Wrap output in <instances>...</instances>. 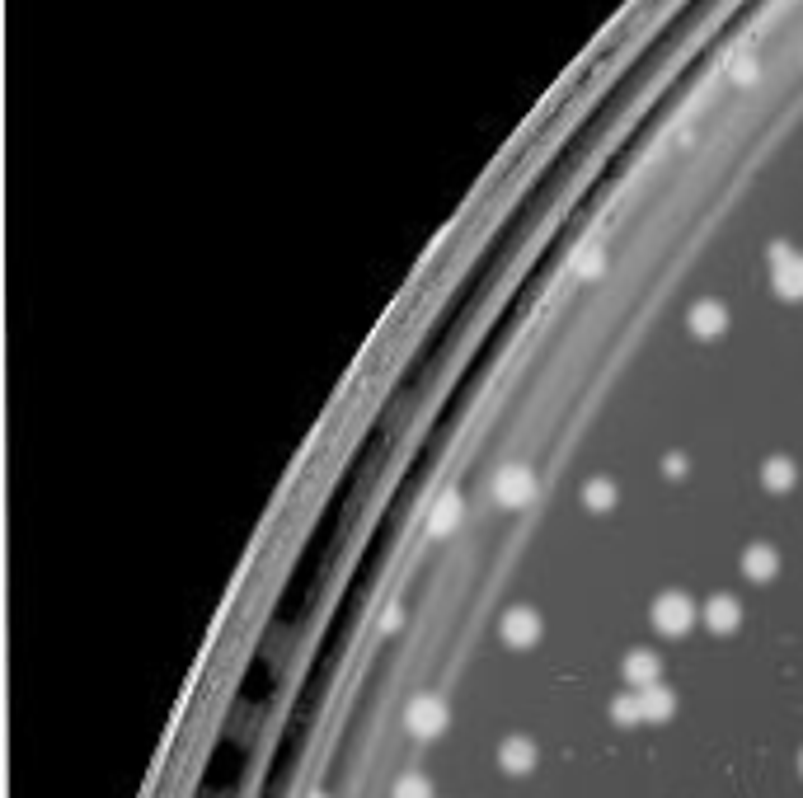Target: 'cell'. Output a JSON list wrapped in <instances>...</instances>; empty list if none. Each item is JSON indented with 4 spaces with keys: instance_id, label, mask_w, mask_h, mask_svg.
<instances>
[{
    "instance_id": "obj_1",
    "label": "cell",
    "mask_w": 803,
    "mask_h": 798,
    "mask_svg": "<svg viewBox=\"0 0 803 798\" xmlns=\"http://www.w3.org/2000/svg\"><path fill=\"white\" fill-rule=\"evenodd\" d=\"M771 282H775V296L803 301V254H794L789 245H775L771 249Z\"/></svg>"
},
{
    "instance_id": "obj_2",
    "label": "cell",
    "mask_w": 803,
    "mask_h": 798,
    "mask_svg": "<svg viewBox=\"0 0 803 798\" xmlns=\"http://www.w3.org/2000/svg\"><path fill=\"white\" fill-rule=\"evenodd\" d=\"M695 620V606L681 592H667V597H658V606H653V625L663 634H686Z\"/></svg>"
},
{
    "instance_id": "obj_3",
    "label": "cell",
    "mask_w": 803,
    "mask_h": 798,
    "mask_svg": "<svg viewBox=\"0 0 803 798\" xmlns=\"http://www.w3.org/2000/svg\"><path fill=\"white\" fill-rule=\"evenodd\" d=\"M442 728H447V705H442L437 695H418L414 705H409V733L437 737Z\"/></svg>"
},
{
    "instance_id": "obj_4",
    "label": "cell",
    "mask_w": 803,
    "mask_h": 798,
    "mask_svg": "<svg viewBox=\"0 0 803 798\" xmlns=\"http://www.w3.org/2000/svg\"><path fill=\"white\" fill-rule=\"evenodd\" d=\"M503 639H508L512 648L541 644V615L531 611V606H512L508 620H503Z\"/></svg>"
},
{
    "instance_id": "obj_5",
    "label": "cell",
    "mask_w": 803,
    "mask_h": 798,
    "mask_svg": "<svg viewBox=\"0 0 803 798\" xmlns=\"http://www.w3.org/2000/svg\"><path fill=\"white\" fill-rule=\"evenodd\" d=\"M494 493H498V503H508V507H522L531 493H536V475L526 470V465H508L503 475L494 479Z\"/></svg>"
},
{
    "instance_id": "obj_6",
    "label": "cell",
    "mask_w": 803,
    "mask_h": 798,
    "mask_svg": "<svg viewBox=\"0 0 803 798\" xmlns=\"http://www.w3.org/2000/svg\"><path fill=\"white\" fill-rule=\"evenodd\" d=\"M658 672H663V662H658V653H649V648H639V653H630V658H625V676H630L634 691H649V686H658Z\"/></svg>"
},
{
    "instance_id": "obj_7",
    "label": "cell",
    "mask_w": 803,
    "mask_h": 798,
    "mask_svg": "<svg viewBox=\"0 0 803 798\" xmlns=\"http://www.w3.org/2000/svg\"><path fill=\"white\" fill-rule=\"evenodd\" d=\"M691 329L700 338H719L728 329V310L719 301H700V306H691Z\"/></svg>"
},
{
    "instance_id": "obj_8",
    "label": "cell",
    "mask_w": 803,
    "mask_h": 798,
    "mask_svg": "<svg viewBox=\"0 0 803 798\" xmlns=\"http://www.w3.org/2000/svg\"><path fill=\"white\" fill-rule=\"evenodd\" d=\"M738 620H742V606H738L733 597H714L710 606H705V625H710L714 634L738 630Z\"/></svg>"
},
{
    "instance_id": "obj_9",
    "label": "cell",
    "mask_w": 803,
    "mask_h": 798,
    "mask_svg": "<svg viewBox=\"0 0 803 798\" xmlns=\"http://www.w3.org/2000/svg\"><path fill=\"white\" fill-rule=\"evenodd\" d=\"M742 568H747V578L766 583V578H775V568H780V554H775L771 545H752V550L742 554Z\"/></svg>"
},
{
    "instance_id": "obj_10",
    "label": "cell",
    "mask_w": 803,
    "mask_h": 798,
    "mask_svg": "<svg viewBox=\"0 0 803 798\" xmlns=\"http://www.w3.org/2000/svg\"><path fill=\"white\" fill-rule=\"evenodd\" d=\"M498 756H503V770H512V775H522V770L536 766V747H531L526 737H508Z\"/></svg>"
},
{
    "instance_id": "obj_11",
    "label": "cell",
    "mask_w": 803,
    "mask_h": 798,
    "mask_svg": "<svg viewBox=\"0 0 803 798\" xmlns=\"http://www.w3.org/2000/svg\"><path fill=\"white\" fill-rule=\"evenodd\" d=\"M639 695V709H644V719L649 723H663L672 709H677V700L663 691V686H649V691H634Z\"/></svg>"
},
{
    "instance_id": "obj_12",
    "label": "cell",
    "mask_w": 803,
    "mask_h": 798,
    "mask_svg": "<svg viewBox=\"0 0 803 798\" xmlns=\"http://www.w3.org/2000/svg\"><path fill=\"white\" fill-rule=\"evenodd\" d=\"M789 484H794V465H789L785 456H775V461L766 465V489H771V493H785Z\"/></svg>"
},
{
    "instance_id": "obj_13",
    "label": "cell",
    "mask_w": 803,
    "mask_h": 798,
    "mask_svg": "<svg viewBox=\"0 0 803 798\" xmlns=\"http://www.w3.org/2000/svg\"><path fill=\"white\" fill-rule=\"evenodd\" d=\"M456 517H461V498H442V507H437V517H433V531L442 536L447 526H456Z\"/></svg>"
},
{
    "instance_id": "obj_14",
    "label": "cell",
    "mask_w": 803,
    "mask_h": 798,
    "mask_svg": "<svg viewBox=\"0 0 803 798\" xmlns=\"http://www.w3.org/2000/svg\"><path fill=\"white\" fill-rule=\"evenodd\" d=\"M395 798H433V789H428L423 775H404L400 789H395Z\"/></svg>"
},
{
    "instance_id": "obj_15",
    "label": "cell",
    "mask_w": 803,
    "mask_h": 798,
    "mask_svg": "<svg viewBox=\"0 0 803 798\" xmlns=\"http://www.w3.org/2000/svg\"><path fill=\"white\" fill-rule=\"evenodd\" d=\"M611 714H616L620 723H639V719H644V709H639V695H625V700H616V705H611Z\"/></svg>"
},
{
    "instance_id": "obj_16",
    "label": "cell",
    "mask_w": 803,
    "mask_h": 798,
    "mask_svg": "<svg viewBox=\"0 0 803 798\" xmlns=\"http://www.w3.org/2000/svg\"><path fill=\"white\" fill-rule=\"evenodd\" d=\"M587 503H592V507H611V503H616V489H611L606 479H592V484H587Z\"/></svg>"
},
{
    "instance_id": "obj_17",
    "label": "cell",
    "mask_w": 803,
    "mask_h": 798,
    "mask_svg": "<svg viewBox=\"0 0 803 798\" xmlns=\"http://www.w3.org/2000/svg\"><path fill=\"white\" fill-rule=\"evenodd\" d=\"M757 76H761V66L752 62V57H738V62H733V80H742V85H747V80H757Z\"/></svg>"
},
{
    "instance_id": "obj_18",
    "label": "cell",
    "mask_w": 803,
    "mask_h": 798,
    "mask_svg": "<svg viewBox=\"0 0 803 798\" xmlns=\"http://www.w3.org/2000/svg\"><path fill=\"white\" fill-rule=\"evenodd\" d=\"M799 766H803V756H799Z\"/></svg>"
},
{
    "instance_id": "obj_19",
    "label": "cell",
    "mask_w": 803,
    "mask_h": 798,
    "mask_svg": "<svg viewBox=\"0 0 803 798\" xmlns=\"http://www.w3.org/2000/svg\"><path fill=\"white\" fill-rule=\"evenodd\" d=\"M320 798H325V794H320Z\"/></svg>"
}]
</instances>
